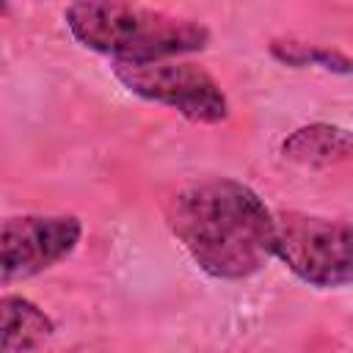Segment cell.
<instances>
[{"instance_id":"1","label":"cell","mask_w":353,"mask_h":353,"mask_svg":"<svg viewBox=\"0 0 353 353\" xmlns=\"http://www.w3.org/2000/svg\"><path fill=\"white\" fill-rule=\"evenodd\" d=\"M165 221L193 262L215 279H248L273 256V212L237 179H204L176 190Z\"/></svg>"},{"instance_id":"2","label":"cell","mask_w":353,"mask_h":353,"mask_svg":"<svg viewBox=\"0 0 353 353\" xmlns=\"http://www.w3.org/2000/svg\"><path fill=\"white\" fill-rule=\"evenodd\" d=\"M72 36L119 63H152L204 50L210 30L185 17L130 3H72L63 11Z\"/></svg>"},{"instance_id":"3","label":"cell","mask_w":353,"mask_h":353,"mask_svg":"<svg viewBox=\"0 0 353 353\" xmlns=\"http://www.w3.org/2000/svg\"><path fill=\"white\" fill-rule=\"evenodd\" d=\"M350 223L303 212H273V256L314 287L350 281Z\"/></svg>"},{"instance_id":"4","label":"cell","mask_w":353,"mask_h":353,"mask_svg":"<svg viewBox=\"0 0 353 353\" xmlns=\"http://www.w3.org/2000/svg\"><path fill=\"white\" fill-rule=\"evenodd\" d=\"M113 74L132 94L168 105L190 121L218 124L229 116L226 94L196 63H174V61L119 63L113 61Z\"/></svg>"},{"instance_id":"5","label":"cell","mask_w":353,"mask_h":353,"mask_svg":"<svg viewBox=\"0 0 353 353\" xmlns=\"http://www.w3.org/2000/svg\"><path fill=\"white\" fill-rule=\"evenodd\" d=\"M74 215H22L0 223V287L44 273L80 243Z\"/></svg>"},{"instance_id":"6","label":"cell","mask_w":353,"mask_h":353,"mask_svg":"<svg viewBox=\"0 0 353 353\" xmlns=\"http://www.w3.org/2000/svg\"><path fill=\"white\" fill-rule=\"evenodd\" d=\"M55 325L44 309L22 295L0 298V353H36Z\"/></svg>"},{"instance_id":"7","label":"cell","mask_w":353,"mask_h":353,"mask_svg":"<svg viewBox=\"0 0 353 353\" xmlns=\"http://www.w3.org/2000/svg\"><path fill=\"white\" fill-rule=\"evenodd\" d=\"M281 154L309 168H328L350 157V132L342 127H331V124L298 127L281 143Z\"/></svg>"},{"instance_id":"8","label":"cell","mask_w":353,"mask_h":353,"mask_svg":"<svg viewBox=\"0 0 353 353\" xmlns=\"http://www.w3.org/2000/svg\"><path fill=\"white\" fill-rule=\"evenodd\" d=\"M273 55L290 66H306V63H317L323 69H336L342 74L350 72V61L339 52H331V50H320V47H306V44H298V41H273Z\"/></svg>"},{"instance_id":"9","label":"cell","mask_w":353,"mask_h":353,"mask_svg":"<svg viewBox=\"0 0 353 353\" xmlns=\"http://www.w3.org/2000/svg\"><path fill=\"white\" fill-rule=\"evenodd\" d=\"M3 11H6V6H0V14H3Z\"/></svg>"}]
</instances>
